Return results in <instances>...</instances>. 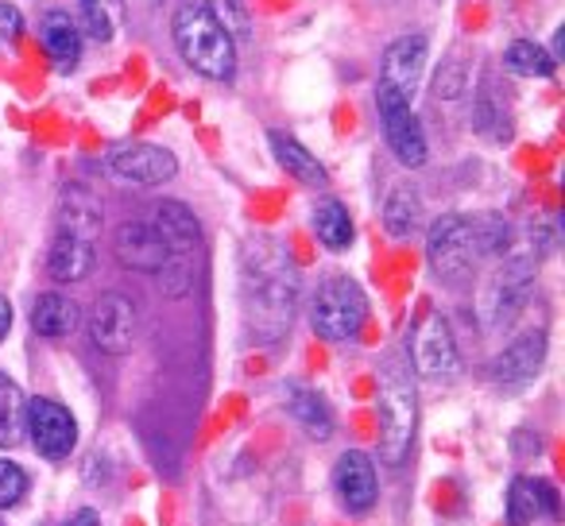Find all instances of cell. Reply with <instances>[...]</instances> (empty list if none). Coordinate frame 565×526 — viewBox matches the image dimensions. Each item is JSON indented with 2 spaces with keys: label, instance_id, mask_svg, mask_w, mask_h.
<instances>
[{
  "label": "cell",
  "instance_id": "1",
  "mask_svg": "<svg viewBox=\"0 0 565 526\" xmlns=\"http://www.w3.org/2000/svg\"><path fill=\"white\" fill-rule=\"evenodd\" d=\"M302 276L275 236H252L241 248V310L252 341L279 345L295 325Z\"/></svg>",
  "mask_w": 565,
  "mask_h": 526
},
{
  "label": "cell",
  "instance_id": "2",
  "mask_svg": "<svg viewBox=\"0 0 565 526\" xmlns=\"http://www.w3.org/2000/svg\"><path fill=\"white\" fill-rule=\"evenodd\" d=\"M376 446H380V461L399 469L403 461L415 449V433H418V391L411 368L403 361H384L376 379Z\"/></svg>",
  "mask_w": 565,
  "mask_h": 526
},
{
  "label": "cell",
  "instance_id": "3",
  "mask_svg": "<svg viewBox=\"0 0 565 526\" xmlns=\"http://www.w3.org/2000/svg\"><path fill=\"white\" fill-rule=\"evenodd\" d=\"M171 40L179 47L182 63L210 82L236 78V43L225 35V28L205 12V4H179L171 17Z\"/></svg>",
  "mask_w": 565,
  "mask_h": 526
},
{
  "label": "cell",
  "instance_id": "4",
  "mask_svg": "<svg viewBox=\"0 0 565 526\" xmlns=\"http://www.w3.org/2000/svg\"><path fill=\"white\" fill-rule=\"evenodd\" d=\"M151 225H156L159 240L167 244V264L159 271L167 294H186L194 283V256L202 248V225H198L194 210L182 202H159L151 210Z\"/></svg>",
  "mask_w": 565,
  "mask_h": 526
},
{
  "label": "cell",
  "instance_id": "5",
  "mask_svg": "<svg viewBox=\"0 0 565 526\" xmlns=\"http://www.w3.org/2000/svg\"><path fill=\"white\" fill-rule=\"evenodd\" d=\"M480 240L477 225L465 213H441L426 233V264L449 287H465L480 268Z\"/></svg>",
  "mask_w": 565,
  "mask_h": 526
},
{
  "label": "cell",
  "instance_id": "6",
  "mask_svg": "<svg viewBox=\"0 0 565 526\" xmlns=\"http://www.w3.org/2000/svg\"><path fill=\"white\" fill-rule=\"evenodd\" d=\"M369 322V294L349 276H330L310 299V330L322 341H356Z\"/></svg>",
  "mask_w": 565,
  "mask_h": 526
},
{
  "label": "cell",
  "instance_id": "7",
  "mask_svg": "<svg viewBox=\"0 0 565 526\" xmlns=\"http://www.w3.org/2000/svg\"><path fill=\"white\" fill-rule=\"evenodd\" d=\"M411 368L418 372L423 379H454L461 372V353H457V337L449 330V322L441 314H426L423 322L411 330Z\"/></svg>",
  "mask_w": 565,
  "mask_h": 526
},
{
  "label": "cell",
  "instance_id": "8",
  "mask_svg": "<svg viewBox=\"0 0 565 526\" xmlns=\"http://www.w3.org/2000/svg\"><path fill=\"white\" fill-rule=\"evenodd\" d=\"M376 109H380V125H384V140L392 148V155L403 167H423L430 155V143H426L423 120L415 117L407 97H399L395 89L376 86Z\"/></svg>",
  "mask_w": 565,
  "mask_h": 526
},
{
  "label": "cell",
  "instance_id": "9",
  "mask_svg": "<svg viewBox=\"0 0 565 526\" xmlns=\"http://www.w3.org/2000/svg\"><path fill=\"white\" fill-rule=\"evenodd\" d=\"M28 441L35 446V453L47 457V461H66L78 446V422L63 402L47 399V395H35L28 399V418H24Z\"/></svg>",
  "mask_w": 565,
  "mask_h": 526
},
{
  "label": "cell",
  "instance_id": "10",
  "mask_svg": "<svg viewBox=\"0 0 565 526\" xmlns=\"http://www.w3.org/2000/svg\"><path fill=\"white\" fill-rule=\"evenodd\" d=\"M86 333L94 341V348H102L105 356H125L136 345V307L132 299L109 291L94 302L89 310Z\"/></svg>",
  "mask_w": 565,
  "mask_h": 526
},
{
  "label": "cell",
  "instance_id": "11",
  "mask_svg": "<svg viewBox=\"0 0 565 526\" xmlns=\"http://www.w3.org/2000/svg\"><path fill=\"white\" fill-rule=\"evenodd\" d=\"M546 361V330H526L519 333L511 345H503V353L492 356L488 364V379H492L500 391H519L542 372Z\"/></svg>",
  "mask_w": 565,
  "mask_h": 526
},
{
  "label": "cell",
  "instance_id": "12",
  "mask_svg": "<svg viewBox=\"0 0 565 526\" xmlns=\"http://www.w3.org/2000/svg\"><path fill=\"white\" fill-rule=\"evenodd\" d=\"M109 171L128 186H163L179 174V159L159 143H125L109 155Z\"/></svg>",
  "mask_w": 565,
  "mask_h": 526
},
{
  "label": "cell",
  "instance_id": "13",
  "mask_svg": "<svg viewBox=\"0 0 565 526\" xmlns=\"http://www.w3.org/2000/svg\"><path fill=\"white\" fill-rule=\"evenodd\" d=\"M333 492H338L341 507L349 515H369L380 500V480H376V464L369 453L361 449H345L333 464Z\"/></svg>",
  "mask_w": 565,
  "mask_h": 526
},
{
  "label": "cell",
  "instance_id": "14",
  "mask_svg": "<svg viewBox=\"0 0 565 526\" xmlns=\"http://www.w3.org/2000/svg\"><path fill=\"white\" fill-rule=\"evenodd\" d=\"M426 63H430V40L426 35H403L380 58V86L395 89V94L411 101L418 82H423Z\"/></svg>",
  "mask_w": 565,
  "mask_h": 526
},
{
  "label": "cell",
  "instance_id": "15",
  "mask_svg": "<svg viewBox=\"0 0 565 526\" xmlns=\"http://www.w3.org/2000/svg\"><path fill=\"white\" fill-rule=\"evenodd\" d=\"M113 251L125 268L143 271V276H159L167 264V244L159 240L151 221H125L113 236Z\"/></svg>",
  "mask_w": 565,
  "mask_h": 526
},
{
  "label": "cell",
  "instance_id": "16",
  "mask_svg": "<svg viewBox=\"0 0 565 526\" xmlns=\"http://www.w3.org/2000/svg\"><path fill=\"white\" fill-rule=\"evenodd\" d=\"M102 221H105V210H102V197H97L94 190L78 186V182L63 186V194H58V213H55L58 233L86 236V240L97 244V236H102Z\"/></svg>",
  "mask_w": 565,
  "mask_h": 526
},
{
  "label": "cell",
  "instance_id": "17",
  "mask_svg": "<svg viewBox=\"0 0 565 526\" xmlns=\"http://www.w3.org/2000/svg\"><path fill=\"white\" fill-rule=\"evenodd\" d=\"M97 264V244L86 240V236H74V233H58L51 236V248H47V276L55 283H82V279L94 271Z\"/></svg>",
  "mask_w": 565,
  "mask_h": 526
},
{
  "label": "cell",
  "instance_id": "18",
  "mask_svg": "<svg viewBox=\"0 0 565 526\" xmlns=\"http://www.w3.org/2000/svg\"><path fill=\"white\" fill-rule=\"evenodd\" d=\"M562 503H557V487L550 480L519 476L508 492V518L511 526H531L534 518H557Z\"/></svg>",
  "mask_w": 565,
  "mask_h": 526
},
{
  "label": "cell",
  "instance_id": "19",
  "mask_svg": "<svg viewBox=\"0 0 565 526\" xmlns=\"http://www.w3.org/2000/svg\"><path fill=\"white\" fill-rule=\"evenodd\" d=\"M40 35H43V51L51 55V63L58 71H74L82 63V47H86V35H82L78 20L71 12H58L51 9L40 24Z\"/></svg>",
  "mask_w": 565,
  "mask_h": 526
},
{
  "label": "cell",
  "instance_id": "20",
  "mask_svg": "<svg viewBox=\"0 0 565 526\" xmlns=\"http://www.w3.org/2000/svg\"><path fill=\"white\" fill-rule=\"evenodd\" d=\"M282 399H287V410H291V418L302 426V433L315 441H330L333 430H338V422H333V410L330 402L322 399L318 391H310V387L302 384H287L282 387Z\"/></svg>",
  "mask_w": 565,
  "mask_h": 526
},
{
  "label": "cell",
  "instance_id": "21",
  "mask_svg": "<svg viewBox=\"0 0 565 526\" xmlns=\"http://www.w3.org/2000/svg\"><path fill=\"white\" fill-rule=\"evenodd\" d=\"M267 143H271V155H275V163L282 167V171L291 174V179H299L302 186H326V167L318 163V155L310 148H302L295 136H287V132H271L267 136Z\"/></svg>",
  "mask_w": 565,
  "mask_h": 526
},
{
  "label": "cell",
  "instance_id": "22",
  "mask_svg": "<svg viewBox=\"0 0 565 526\" xmlns=\"http://www.w3.org/2000/svg\"><path fill=\"white\" fill-rule=\"evenodd\" d=\"M78 322H82L78 302L66 299V294L47 291V294H40V299H35V307H32V330L40 333V337H51V341L71 337V333L78 330Z\"/></svg>",
  "mask_w": 565,
  "mask_h": 526
},
{
  "label": "cell",
  "instance_id": "23",
  "mask_svg": "<svg viewBox=\"0 0 565 526\" xmlns=\"http://www.w3.org/2000/svg\"><path fill=\"white\" fill-rule=\"evenodd\" d=\"M128 24L125 0H78V28L82 35L97 43H117Z\"/></svg>",
  "mask_w": 565,
  "mask_h": 526
},
{
  "label": "cell",
  "instance_id": "24",
  "mask_svg": "<svg viewBox=\"0 0 565 526\" xmlns=\"http://www.w3.org/2000/svg\"><path fill=\"white\" fill-rule=\"evenodd\" d=\"M423 225V197H418L415 186H395L384 202V228L395 240H407V236L418 233Z\"/></svg>",
  "mask_w": 565,
  "mask_h": 526
},
{
  "label": "cell",
  "instance_id": "25",
  "mask_svg": "<svg viewBox=\"0 0 565 526\" xmlns=\"http://www.w3.org/2000/svg\"><path fill=\"white\" fill-rule=\"evenodd\" d=\"M24 418H28L24 391H20L17 379H9L0 372V449H17L20 441H28Z\"/></svg>",
  "mask_w": 565,
  "mask_h": 526
},
{
  "label": "cell",
  "instance_id": "26",
  "mask_svg": "<svg viewBox=\"0 0 565 526\" xmlns=\"http://www.w3.org/2000/svg\"><path fill=\"white\" fill-rule=\"evenodd\" d=\"M315 233L318 240L326 244L330 251H345L349 244H353L356 228H353V217H349V210L338 202V197H322V202L315 205Z\"/></svg>",
  "mask_w": 565,
  "mask_h": 526
},
{
  "label": "cell",
  "instance_id": "27",
  "mask_svg": "<svg viewBox=\"0 0 565 526\" xmlns=\"http://www.w3.org/2000/svg\"><path fill=\"white\" fill-rule=\"evenodd\" d=\"M472 128L488 140H508L511 136V117L503 109L500 94H495L492 78H484L477 86V97H472Z\"/></svg>",
  "mask_w": 565,
  "mask_h": 526
},
{
  "label": "cell",
  "instance_id": "28",
  "mask_svg": "<svg viewBox=\"0 0 565 526\" xmlns=\"http://www.w3.org/2000/svg\"><path fill=\"white\" fill-rule=\"evenodd\" d=\"M503 66L511 74H523V78H554L557 58L546 47H539L534 40H515L503 51Z\"/></svg>",
  "mask_w": 565,
  "mask_h": 526
},
{
  "label": "cell",
  "instance_id": "29",
  "mask_svg": "<svg viewBox=\"0 0 565 526\" xmlns=\"http://www.w3.org/2000/svg\"><path fill=\"white\" fill-rule=\"evenodd\" d=\"M202 4H205V12L225 28V35L233 43L252 40V12L244 0H202Z\"/></svg>",
  "mask_w": 565,
  "mask_h": 526
},
{
  "label": "cell",
  "instance_id": "30",
  "mask_svg": "<svg viewBox=\"0 0 565 526\" xmlns=\"http://www.w3.org/2000/svg\"><path fill=\"white\" fill-rule=\"evenodd\" d=\"M28 487H32V480H28L24 464H17V461L4 457V461H0V511L20 507L24 495H28Z\"/></svg>",
  "mask_w": 565,
  "mask_h": 526
},
{
  "label": "cell",
  "instance_id": "31",
  "mask_svg": "<svg viewBox=\"0 0 565 526\" xmlns=\"http://www.w3.org/2000/svg\"><path fill=\"white\" fill-rule=\"evenodd\" d=\"M434 86H438L441 97L454 101V97H461L465 89H469V66H457V58H449V63L438 71V82H434Z\"/></svg>",
  "mask_w": 565,
  "mask_h": 526
},
{
  "label": "cell",
  "instance_id": "32",
  "mask_svg": "<svg viewBox=\"0 0 565 526\" xmlns=\"http://www.w3.org/2000/svg\"><path fill=\"white\" fill-rule=\"evenodd\" d=\"M24 35V12L9 0H0V43H17Z\"/></svg>",
  "mask_w": 565,
  "mask_h": 526
},
{
  "label": "cell",
  "instance_id": "33",
  "mask_svg": "<svg viewBox=\"0 0 565 526\" xmlns=\"http://www.w3.org/2000/svg\"><path fill=\"white\" fill-rule=\"evenodd\" d=\"M58 526H102V515H97L94 507H78L71 518H63Z\"/></svg>",
  "mask_w": 565,
  "mask_h": 526
},
{
  "label": "cell",
  "instance_id": "34",
  "mask_svg": "<svg viewBox=\"0 0 565 526\" xmlns=\"http://www.w3.org/2000/svg\"><path fill=\"white\" fill-rule=\"evenodd\" d=\"M12 330V302L0 294V345H4V337H9Z\"/></svg>",
  "mask_w": 565,
  "mask_h": 526
},
{
  "label": "cell",
  "instance_id": "35",
  "mask_svg": "<svg viewBox=\"0 0 565 526\" xmlns=\"http://www.w3.org/2000/svg\"><path fill=\"white\" fill-rule=\"evenodd\" d=\"M0 526H4V523H0Z\"/></svg>",
  "mask_w": 565,
  "mask_h": 526
}]
</instances>
